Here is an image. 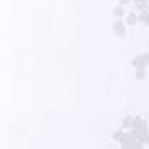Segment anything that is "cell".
<instances>
[{"label": "cell", "mask_w": 149, "mask_h": 149, "mask_svg": "<svg viewBox=\"0 0 149 149\" xmlns=\"http://www.w3.org/2000/svg\"><path fill=\"white\" fill-rule=\"evenodd\" d=\"M123 133H124V131H123V129H116V131H114V133H113V139H114V141H118V143H119V139H121Z\"/></svg>", "instance_id": "obj_9"}, {"label": "cell", "mask_w": 149, "mask_h": 149, "mask_svg": "<svg viewBox=\"0 0 149 149\" xmlns=\"http://www.w3.org/2000/svg\"><path fill=\"white\" fill-rule=\"evenodd\" d=\"M148 60H149V55L148 53H144V55H139V56H136V58L133 60V66L136 70H143L146 68V65H148Z\"/></svg>", "instance_id": "obj_2"}, {"label": "cell", "mask_w": 149, "mask_h": 149, "mask_svg": "<svg viewBox=\"0 0 149 149\" xmlns=\"http://www.w3.org/2000/svg\"><path fill=\"white\" fill-rule=\"evenodd\" d=\"M134 3H144V5H146V3H148V0H133Z\"/></svg>", "instance_id": "obj_11"}, {"label": "cell", "mask_w": 149, "mask_h": 149, "mask_svg": "<svg viewBox=\"0 0 149 149\" xmlns=\"http://www.w3.org/2000/svg\"><path fill=\"white\" fill-rule=\"evenodd\" d=\"M126 23H128V25H131V27H133V25H136V23H138V15L131 12V13L126 17Z\"/></svg>", "instance_id": "obj_5"}, {"label": "cell", "mask_w": 149, "mask_h": 149, "mask_svg": "<svg viewBox=\"0 0 149 149\" xmlns=\"http://www.w3.org/2000/svg\"><path fill=\"white\" fill-rule=\"evenodd\" d=\"M131 0H119V5H128Z\"/></svg>", "instance_id": "obj_10"}, {"label": "cell", "mask_w": 149, "mask_h": 149, "mask_svg": "<svg viewBox=\"0 0 149 149\" xmlns=\"http://www.w3.org/2000/svg\"><path fill=\"white\" fill-rule=\"evenodd\" d=\"M139 22H143V25H148L149 23V17H148V8H144V10H141V13H139L138 17Z\"/></svg>", "instance_id": "obj_4"}, {"label": "cell", "mask_w": 149, "mask_h": 149, "mask_svg": "<svg viewBox=\"0 0 149 149\" xmlns=\"http://www.w3.org/2000/svg\"><path fill=\"white\" fill-rule=\"evenodd\" d=\"M131 128H133V118L124 116V119H123V129H131Z\"/></svg>", "instance_id": "obj_6"}, {"label": "cell", "mask_w": 149, "mask_h": 149, "mask_svg": "<svg viewBox=\"0 0 149 149\" xmlns=\"http://www.w3.org/2000/svg\"><path fill=\"white\" fill-rule=\"evenodd\" d=\"M113 32L116 33V37H124V35H126V27H124V22L118 18V20L113 23Z\"/></svg>", "instance_id": "obj_3"}, {"label": "cell", "mask_w": 149, "mask_h": 149, "mask_svg": "<svg viewBox=\"0 0 149 149\" xmlns=\"http://www.w3.org/2000/svg\"><path fill=\"white\" fill-rule=\"evenodd\" d=\"M113 15L116 17V18H121L123 15H124V8H123V5H118L113 8Z\"/></svg>", "instance_id": "obj_7"}, {"label": "cell", "mask_w": 149, "mask_h": 149, "mask_svg": "<svg viewBox=\"0 0 149 149\" xmlns=\"http://www.w3.org/2000/svg\"><path fill=\"white\" fill-rule=\"evenodd\" d=\"M119 143H121V146L124 149H139V148H143V144L136 139L134 133H123Z\"/></svg>", "instance_id": "obj_1"}, {"label": "cell", "mask_w": 149, "mask_h": 149, "mask_svg": "<svg viewBox=\"0 0 149 149\" xmlns=\"http://www.w3.org/2000/svg\"><path fill=\"white\" fill-rule=\"evenodd\" d=\"M136 80H139V81L146 80V68H143V70H138V73H136Z\"/></svg>", "instance_id": "obj_8"}]
</instances>
